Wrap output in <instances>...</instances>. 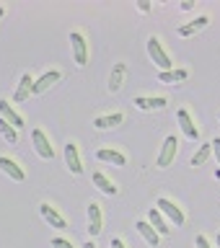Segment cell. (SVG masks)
<instances>
[{
  "mask_svg": "<svg viewBox=\"0 0 220 248\" xmlns=\"http://www.w3.org/2000/svg\"><path fill=\"white\" fill-rule=\"evenodd\" d=\"M124 122V114L122 111H114V114H106V116H96L93 119V127L96 129H109V127H117V124Z\"/></svg>",
  "mask_w": 220,
  "mask_h": 248,
  "instance_id": "cell-19",
  "label": "cell"
},
{
  "mask_svg": "<svg viewBox=\"0 0 220 248\" xmlns=\"http://www.w3.org/2000/svg\"><path fill=\"white\" fill-rule=\"evenodd\" d=\"M210 145H213V153H215V158H218V163H220V140L215 137V140H213V142H210Z\"/></svg>",
  "mask_w": 220,
  "mask_h": 248,
  "instance_id": "cell-27",
  "label": "cell"
},
{
  "mask_svg": "<svg viewBox=\"0 0 220 248\" xmlns=\"http://www.w3.org/2000/svg\"><path fill=\"white\" fill-rule=\"evenodd\" d=\"M60 70H47V73L39 78V80H34V96H39V93H44L47 88H52L54 83L60 80Z\"/></svg>",
  "mask_w": 220,
  "mask_h": 248,
  "instance_id": "cell-14",
  "label": "cell"
},
{
  "mask_svg": "<svg viewBox=\"0 0 220 248\" xmlns=\"http://www.w3.org/2000/svg\"><path fill=\"white\" fill-rule=\"evenodd\" d=\"M148 54H151L153 65L161 67V73H166V70H174V62H171L169 52L163 49V44H161L158 36H151V39H148Z\"/></svg>",
  "mask_w": 220,
  "mask_h": 248,
  "instance_id": "cell-1",
  "label": "cell"
},
{
  "mask_svg": "<svg viewBox=\"0 0 220 248\" xmlns=\"http://www.w3.org/2000/svg\"><path fill=\"white\" fill-rule=\"evenodd\" d=\"M215 243H218V246H220V232H218V238H215Z\"/></svg>",
  "mask_w": 220,
  "mask_h": 248,
  "instance_id": "cell-33",
  "label": "cell"
},
{
  "mask_svg": "<svg viewBox=\"0 0 220 248\" xmlns=\"http://www.w3.org/2000/svg\"><path fill=\"white\" fill-rule=\"evenodd\" d=\"M112 248H127V246H124L119 238H114V240H112Z\"/></svg>",
  "mask_w": 220,
  "mask_h": 248,
  "instance_id": "cell-30",
  "label": "cell"
},
{
  "mask_svg": "<svg viewBox=\"0 0 220 248\" xmlns=\"http://www.w3.org/2000/svg\"><path fill=\"white\" fill-rule=\"evenodd\" d=\"M3 16H5V8H0V18H3Z\"/></svg>",
  "mask_w": 220,
  "mask_h": 248,
  "instance_id": "cell-32",
  "label": "cell"
},
{
  "mask_svg": "<svg viewBox=\"0 0 220 248\" xmlns=\"http://www.w3.org/2000/svg\"><path fill=\"white\" fill-rule=\"evenodd\" d=\"M140 111H161V108H166L169 101L163 98V96H153V98H148V96H137L135 101H132Z\"/></svg>",
  "mask_w": 220,
  "mask_h": 248,
  "instance_id": "cell-10",
  "label": "cell"
},
{
  "mask_svg": "<svg viewBox=\"0 0 220 248\" xmlns=\"http://www.w3.org/2000/svg\"><path fill=\"white\" fill-rule=\"evenodd\" d=\"M192 8H194V0H184L182 3V11H192Z\"/></svg>",
  "mask_w": 220,
  "mask_h": 248,
  "instance_id": "cell-29",
  "label": "cell"
},
{
  "mask_svg": "<svg viewBox=\"0 0 220 248\" xmlns=\"http://www.w3.org/2000/svg\"><path fill=\"white\" fill-rule=\"evenodd\" d=\"M186 75H189V73L179 67V70H166V73H158V80L161 83H182V80H186Z\"/></svg>",
  "mask_w": 220,
  "mask_h": 248,
  "instance_id": "cell-23",
  "label": "cell"
},
{
  "mask_svg": "<svg viewBox=\"0 0 220 248\" xmlns=\"http://www.w3.org/2000/svg\"><path fill=\"white\" fill-rule=\"evenodd\" d=\"M65 166L73 176H81L83 173V163H81V155H78V145L75 142H68L65 145Z\"/></svg>",
  "mask_w": 220,
  "mask_h": 248,
  "instance_id": "cell-7",
  "label": "cell"
},
{
  "mask_svg": "<svg viewBox=\"0 0 220 248\" xmlns=\"http://www.w3.org/2000/svg\"><path fill=\"white\" fill-rule=\"evenodd\" d=\"M0 135H3V140H8V142H18V129L13 127V124H8L5 119H0Z\"/></svg>",
  "mask_w": 220,
  "mask_h": 248,
  "instance_id": "cell-24",
  "label": "cell"
},
{
  "mask_svg": "<svg viewBox=\"0 0 220 248\" xmlns=\"http://www.w3.org/2000/svg\"><path fill=\"white\" fill-rule=\"evenodd\" d=\"M148 222L153 225V230L158 232V235H171V228L166 225V217L158 212V207H151V212H148Z\"/></svg>",
  "mask_w": 220,
  "mask_h": 248,
  "instance_id": "cell-16",
  "label": "cell"
},
{
  "mask_svg": "<svg viewBox=\"0 0 220 248\" xmlns=\"http://www.w3.org/2000/svg\"><path fill=\"white\" fill-rule=\"evenodd\" d=\"M96 158L101 160V163H112V166H124V155L122 153H117V150H109V147H101V150L96 153Z\"/></svg>",
  "mask_w": 220,
  "mask_h": 248,
  "instance_id": "cell-20",
  "label": "cell"
},
{
  "mask_svg": "<svg viewBox=\"0 0 220 248\" xmlns=\"http://www.w3.org/2000/svg\"><path fill=\"white\" fill-rule=\"evenodd\" d=\"M137 8H140L143 13H151V3H148V0H140V3H137Z\"/></svg>",
  "mask_w": 220,
  "mask_h": 248,
  "instance_id": "cell-28",
  "label": "cell"
},
{
  "mask_svg": "<svg viewBox=\"0 0 220 248\" xmlns=\"http://www.w3.org/2000/svg\"><path fill=\"white\" fill-rule=\"evenodd\" d=\"M50 246H52V248H75L68 238H52V243H50Z\"/></svg>",
  "mask_w": 220,
  "mask_h": 248,
  "instance_id": "cell-25",
  "label": "cell"
},
{
  "mask_svg": "<svg viewBox=\"0 0 220 248\" xmlns=\"http://www.w3.org/2000/svg\"><path fill=\"white\" fill-rule=\"evenodd\" d=\"M31 142H34V150H36L39 158H44V160H52L54 158V147L50 145V137H47L42 129L31 132Z\"/></svg>",
  "mask_w": 220,
  "mask_h": 248,
  "instance_id": "cell-4",
  "label": "cell"
},
{
  "mask_svg": "<svg viewBox=\"0 0 220 248\" xmlns=\"http://www.w3.org/2000/svg\"><path fill=\"white\" fill-rule=\"evenodd\" d=\"M176 119H179V127H182V132H184V135L189 137V140H197V137H200L197 124L192 122V116H189V111H186V108H179Z\"/></svg>",
  "mask_w": 220,
  "mask_h": 248,
  "instance_id": "cell-11",
  "label": "cell"
},
{
  "mask_svg": "<svg viewBox=\"0 0 220 248\" xmlns=\"http://www.w3.org/2000/svg\"><path fill=\"white\" fill-rule=\"evenodd\" d=\"M210 155H213V145L205 142V145H200V150L192 155V166L194 168H200V166H205V163L210 160Z\"/></svg>",
  "mask_w": 220,
  "mask_h": 248,
  "instance_id": "cell-22",
  "label": "cell"
},
{
  "mask_svg": "<svg viewBox=\"0 0 220 248\" xmlns=\"http://www.w3.org/2000/svg\"><path fill=\"white\" fill-rule=\"evenodd\" d=\"M39 212H42V217L47 220V225H50V228H57V230H65V228H68L65 217H62L52 204H47V202H44V204H39Z\"/></svg>",
  "mask_w": 220,
  "mask_h": 248,
  "instance_id": "cell-9",
  "label": "cell"
},
{
  "mask_svg": "<svg viewBox=\"0 0 220 248\" xmlns=\"http://www.w3.org/2000/svg\"><path fill=\"white\" fill-rule=\"evenodd\" d=\"M101 230H104V215H101V207L96 202H91L88 204V235L96 238Z\"/></svg>",
  "mask_w": 220,
  "mask_h": 248,
  "instance_id": "cell-8",
  "label": "cell"
},
{
  "mask_svg": "<svg viewBox=\"0 0 220 248\" xmlns=\"http://www.w3.org/2000/svg\"><path fill=\"white\" fill-rule=\"evenodd\" d=\"M124 78H127V65L124 62H117V65L112 67V75H109V91L117 93L122 88V83H124Z\"/></svg>",
  "mask_w": 220,
  "mask_h": 248,
  "instance_id": "cell-15",
  "label": "cell"
},
{
  "mask_svg": "<svg viewBox=\"0 0 220 248\" xmlns=\"http://www.w3.org/2000/svg\"><path fill=\"white\" fill-rule=\"evenodd\" d=\"M194 246H197V248H213V246H210V240H207L205 235H197V240H194Z\"/></svg>",
  "mask_w": 220,
  "mask_h": 248,
  "instance_id": "cell-26",
  "label": "cell"
},
{
  "mask_svg": "<svg viewBox=\"0 0 220 248\" xmlns=\"http://www.w3.org/2000/svg\"><path fill=\"white\" fill-rule=\"evenodd\" d=\"M70 46H73V57L78 65H88V44H85V36L81 34V31H73L70 34Z\"/></svg>",
  "mask_w": 220,
  "mask_h": 248,
  "instance_id": "cell-3",
  "label": "cell"
},
{
  "mask_svg": "<svg viewBox=\"0 0 220 248\" xmlns=\"http://www.w3.org/2000/svg\"><path fill=\"white\" fill-rule=\"evenodd\" d=\"M83 248H96V243H93V240H85V243H83Z\"/></svg>",
  "mask_w": 220,
  "mask_h": 248,
  "instance_id": "cell-31",
  "label": "cell"
},
{
  "mask_svg": "<svg viewBox=\"0 0 220 248\" xmlns=\"http://www.w3.org/2000/svg\"><path fill=\"white\" fill-rule=\"evenodd\" d=\"M176 150H179V140H176L174 135H169L166 140H163V145H161L158 166H161V168H169L171 163H174V158H176Z\"/></svg>",
  "mask_w": 220,
  "mask_h": 248,
  "instance_id": "cell-5",
  "label": "cell"
},
{
  "mask_svg": "<svg viewBox=\"0 0 220 248\" xmlns=\"http://www.w3.org/2000/svg\"><path fill=\"white\" fill-rule=\"evenodd\" d=\"M135 228H137V232H140V235L145 238V243H148V246H153V248L158 246V240H161V235H158V232L153 230V225L148 222V220H140V222L135 225Z\"/></svg>",
  "mask_w": 220,
  "mask_h": 248,
  "instance_id": "cell-18",
  "label": "cell"
},
{
  "mask_svg": "<svg viewBox=\"0 0 220 248\" xmlns=\"http://www.w3.org/2000/svg\"><path fill=\"white\" fill-rule=\"evenodd\" d=\"M0 170H3L5 176H11L13 181H23V178H26L23 168H21L13 158H5V155H0Z\"/></svg>",
  "mask_w": 220,
  "mask_h": 248,
  "instance_id": "cell-12",
  "label": "cell"
},
{
  "mask_svg": "<svg viewBox=\"0 0 220 248\" xmlns=\"http://www.w3.org/2000/svg\"><path fill=\"white\" fill-rule=\"evenodd\" d=\"M207 23H210L207 16H200V18H194L189 23H182V26H179V36H194V34H200L202 29H207Z\"/></svg>",
  "mask_w": 220,
  "mask_h": 248,
  "instance_id": "cell-17",
  "label": "cell"
},
{
  "mask_svg": "<svg viewBox=\"0 0 220 248\" xmlns=\"http://www.w3.org/2000/svg\"><path fill=\"white\" fill-rule=\"evenodd\" d=\"M0 119H5L8 124H13L16 129L23 127V116H21L18 111H13V106L8 104L5 98H0Z\"/></svg>",
  "mask_w": 220,
  "mask_h": 248,
  "instance_id": "cell-13",
  "label": "cell"
},
{
  "mask_svg": "<svg viewBox=\"0 0 220 248\" xmlns=\"http://www.w3.org/2000/svg\"><path fill=\"white\" fill-rule=\"evenodd\" d=\"M155 207H158V212H161L163 217H169V220L174 222L176 228H179V225H184V220H186V217H184V212H182V209H179V207H176L171 199L161 197L158 202H155Z\"/></svg>",
  "mask_w": 220,
  "mask_h": 248,
  "instance_id": "cell-2",
  "label": "cell"
},
{
  "mask_svg": "<svg viewBox=\"0 0 220 248\" xmlns=\"http://www.w3.org/2000/svg\"><path fill=\"white\" fill-rule=\"evenodd\" d=\"M93 186H96V189H99L101 194H106V197H114V194L119 191V189H117V186H114L112 181H109V178H106L104 173H93Z\"/></svg>",
  "mask_w": 220,
  "mask_h": 248,
  "instance_id": "cell-21",
  "label": "cell"
},
{
  "mask_svg": "<svg viewBox=\"0 0 220 248\" xmlns=\"http://www.w3.org/2000/svg\"><path fill=\"white\" fill-rule=\"evenodd\" d=\"M29 96H34V78H31V73H23L21 80H18V88H16L13 98L16 104H26Z\"/></svg>",
  "mask_w": 220,
  "mask_h": 248,
  "instance_id": "cell-6",
  "label": "cell"
}]
</instances>
